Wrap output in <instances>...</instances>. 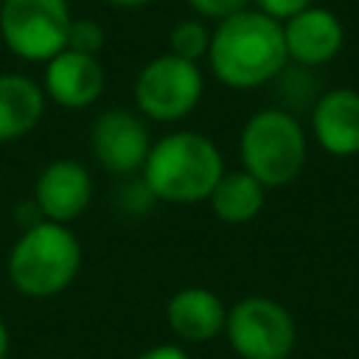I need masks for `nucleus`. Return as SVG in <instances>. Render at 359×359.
Returning <instances> with one entry per match:
<instances>
[{
    "instance_id": "f257e3e1",
    "label": "nucleus",
    "mask_w": 359,
    "mask_h": 359,
    "mask_svg": "<svg viewBox=\"0 0 359 359\" xmlns=\"http://www.w3.org/2000/svg\"><path fill=\"white\" fill-rule=\"evenodd\" d=\"M283 25L258 8L216 22L208 48L210 73L230 90H255L286 70Z\"/></svg>"
},
{
    "instance_id": "f03ea898",
    "label": "nucleus",
    "mask_w": 359,
    "mask_h": 359,
    "mask_svg": "<svg viewBox=\"0 0 359 359\" xmlns=\"http://www.w3.org/2000/svg\"><path fill=\"white\" fill-rule=\"evenodd\" d=\"M140 177L157 202L194 205L208 199L216 182L224 177V157L208 135L180 129L151 143Z\"/></svg>"
},
{
    "instance_id": "7ed1b4c3",
    "label": "nucleus",
    "mask_w": 359,
    "mask_h": 359,
    "mask_svg": "<svg viewBox=\"0 0 359 359\" xmlns=\"http://www.w3.org/2000/svg\"><path fill=\"white\" fill-rule=\"evenodd\" d=\"M81 269V244L67 224L39 222L20 230L8 252V280L22 297L62 294Z\"/></svg>"
},
{
    "instance_id": "20e7f679",
    "label": "nucleus",
    "mask_w": 359,
    "mask_h": 359,
    "mask_svg": "<svg viewBox=\"0 0 359 359\" xmlns=\"http://www.w3.org/2000/svg\"><path fill=\"white\" fill-rule=\"evenodd\" d=\"M238 154L244 171L264 188H283L306 165V132L289 109L266 107L252 112L241 126Z\"/></svg>"
},
{
    "instance_id": "39448f33",
    "label": "nucleus",
    "mask_w": 359,
    "mask_h": 359,
    "mask_svg": "<svg viewBox=\"0 0 359 359\" xmlns=\"http://www.w3.org/2000/svg\"><path fill=\"white\" fill-rule=\"evenodd\" d=\"M205 93V76L196 62L180 59L174 53H160L149 59L135 79L137 112L157 123H174L188 118Z\"/></svg>"
},
{
    "instance_id": "423d86ee",
    "label": "nucleus",
    "mask_w": 359,
    "mask_h": 359,
    "mask_svg": "<svg viewBox=\"0 0 359 359\" xmlns=\"http://www.w3.org/2000/svg\"><path fill=\"white\" fill-rule=\"evenodd\" d=\"M67 0H0V39L25 62H48L67 48Z\"/></svg>"
},
{
    "instance_id": "0eeeda50",
    "label": "nucleus",
    "mask_w": 359,
    "mask_h": 359,
    "mask_svg": "<svg viewBox=\"0 0 359 359\" xmlns=\"http://www.w3.org/2000/svg\"><path fill=\"white\" fill-rule=\"evenodd\" d=\"M224 337L241 359H289L297 342V325L278 300L250 294L227 309Z\"/></svg>"
},
{
    "instance_id": "6e6552de",
    "label": "nucleus",
    "mask_w": 359,
    "mask_h": 359,
    "mask_svg": "<svg viewBox=\"0 0 359 359\" xmlns=\"http://www.w3.org/2000/svg\"><path fill=\"white\" fill-rule=\"evenodd\" d=\"M90 149L104 171L129 177L140 171L149 157V126L140 112H132L126 107H109L90 126Z\"/></svg>"
},
{
    "instance_id": "1a4fd4ad",
    "label": "nucleus",
    "mask_w": 359,
    "mask_h": 359,
    "mask_svg": "<svg viewBox=\"0 0 359 359\" xmlns=\"http://www.w3.org/2000/svg\"><path fill=\"white\" fill-rule=\"evenodd\" d=\"M90 199H93V177L87 165L79 160H67V157L50 160L34 182V202L48 222L67 224L79 219L90 208Z\"/></svg>"
},
{
    "instance_id": "9d476101",
    "label": "nucleus",
    "mask_w": 359,
    "mask_h": 359,
    "mask_svg": "<svg viewBox=\"0 0 359 359\" xmlns=\"http://www.w3.org/2000/svg\"><path fill=\"white\" fill-rule=\"evenodd\" d=\"M280 25H283L286 56L300 67L328 65L345 45L342 20L325 6H309L306 11L294 14Z\"/></svg>"
},
{
    "instance_id": "9b49d317",
    "label": "nucleus",
    "mask_w": 359,
    "mask_h": 359,
    "mask_svg": "<svg viewBox=\"0 0 359 359\" xmlns=\"http://www.w3.org/2000/svg\"><path fill=\"white\" fill-rule=\"evenodd\" d=\"M104 67L98 56L79 53V50H59L53 59L45 62V95L65 107V109H84L95 104L104 93Z\"/></svg>"
},
{
    "instance_id": "f8f14e48",
    "label": "nucleus",
    "mask_w": 359,
    "mask_h": 359,
    "mask_svg": "<svg viewBox=\"0 0 359 359\" xmlns=\"http://www.w3.org/2000/svg\"><path fill=\"white\" fill-rule=\"evenodd\" d=\"M311 132L334 157L359 154V93L351 87L323 93L311 109Z\"/></svg>"
},
{
    "instance_id": "ddd939ff",
    "label": "nucleus",
    "mask_w": 359,
    "mask_h": 359,
    "mask_svg": "<svg viewBox=\"0 0 359 359\" xmlns=\"http://www.w3.org/2000/svg\"><path fill=\"white\" fill-rule=\"evenodd\" d=\"M165 320L171 334L182 342H210L224 331L227 306L216 292L205 286H185L171 294Z\"/></svg>"
},
{
    "instance_id": "4468645a",
    "label": "nucleus",
    "mask_w": 359,
    "mask_h": 359,
    "mask_svg": "<svg viewBox=\"0 0 359 359\" xmlns=\"http://www.w3.org/2000/svg\"><path fill=\"white\" fill-rule=\"evenodd\" d=\"M45 90L31 76L0 73V143L31 135L45 118Z\"/></svg>"
},
{
    "instance_id": "2eb2a0df",
    "label": "nucleus",
    "mask_w": 359,
    "mask_h": 359,
    "mask_svg": "<svg viewBox=\"0 0 359 359\" xmlns=\"http://www.w3.org/2000/svg\"><path fill=\"white\" fill-rule=\"evenodd\" d=\"M264 196H266V188L252 174H247L241 168V171L224 174L216 182V188L210 191L208 202H210V210H213V216L219 222H224V224H247L261 213Z\"/></svg>"
},
{
    "instance_id": "dca6fc26",
    "label": "nucleus",
    "mask_w": 359,
    "mask_h": 359,
    "mask_svg": "<svg viewBox=\"0 0 359 359\" xmlns=\"http://www.w3.org/2000/svg\"><path fill=\"white\" fill-rule=\"evenodd\" d=\"M210 34H213V31H210V28L205 25V20H199V17L180 20V22L168 31V53L199 65V59H208Z\"/></svg>"
},
{
    "instance_id": "f3484780",
    "label": "nucleus",
    "mask_w": 359,
    "mask_h": 359,
    "mask_svg": "<svg viewBox=\"0 0 359 359\" xmlns=\"http://www.w3.org/2000/svg\"><path fill=\"white\" fill-rule=\"evenodd\" d=\"M154 202H157V196L151 194L146 180L143 177H132V174L123 177V182H118V188L112 194V205L123 216H143V213L151 210Z\"/></svg>"
},
{
    "instance_id": "a211bd4d",
    "label": "nucleus",
    "mask_w": 359,
    "mask_h": 359,
    "mask_svg": "<svg viewBox=\"0 0 359 359\" xmlns=\"http://www.w3.org/2000/svg\"><path fill=\"white\" fill-rule=\"evenodd\" d=\"M104 28L95 22V20H76L70 22V34H67V48L70 50H79V53H90V56H98V50L104 48Z\"/></svg>"
},
{
    "instance_id": "6ab92c4d",
    "label": "nucleus",
    "mask_w": 359,
    "mask_h": 359,
    "mask_svg": "<svg viewBox=\"0 0 359 359\" xmlns=\"http://www.w3.org/2000/svg\"><path fill=\"white\" fill-rule=\"evenodd\" d=\"M191 11L199 17V20H213V22H222L238 11H244L250 6V0H188Z\"/></svg>"
},
{
    "instance_id": "aec40b11",
    "label": "nucleus",
    "mask_w": 359,
    "mask_h": 359,
    "mask_svg": "<svg viewBox=\"0 0 359 359\" xmlns=\"http://www.w3.org/2000/svg\"><path fill=\"white\" fill-rule=\"evenodd\" d=\"M252 3H255L258 11H264L266 17H272L278 22H286L294 14H300L309 6H314V0H252Z\"/></svg>"
},
{
    "instance_id": "412c9836",
    "label": "nucleus",
    "mask_w": 359,
    "mask_h": 359,
    "mask_svg": "<svg viewBox=\"0 0 359 359\" xmlns=\"http://www.w3.org/2000/svg\"><path fill=\"white\" fill-rule=\"evenodd\" d=\"M14 219H17L20 230H28V227H34V224L45 222V216H42V210L36 208V202H34V199L17 202V208H14Z\"/></svg>"
},
{
    "instance_id": "4be33fe9",
    "label": "nucleus",
    "mask_w": 359,
    "mask_h": 359,
    "mask_svg": "<svg viewBox=\"0 0 359 359\" xmlns=\"http://www.w3.org/2000/svg\"><path fill=\"white\" fill-rule=\"evenodd\" d=\"M135 359H191L185 348L174 345V342H160V345H151L146 348L143 353H137Z\"/></svg>"
},
{
    "instance_id": "5701e85b",
    "label": "nucleus",
    "mask_w": 359,
    "mask_h": 359,
    "mask_svg": "<svg viewBox=\"0 0 359 359\" xmlns=\"http://www.w3.org/2000/svg\"><path fill=\"white\" fill-rule=\"evenodd\" d=\"M8 342H11V337H8V325L0 320V359H6V353H8Z\"/></svg>"
},
{
    "instance_id": "b1692460",
    "label": "nucleus",
    "mask_w": 359,
    "mask_h": 359,
    "mask_svg": "<svg viewBox=\"0 0 359 359\" xmlns=\"http://www.w3.org/2000/svg\"><path fill=\"white\" fill-rule=\"evenodd\" d=\"M107 3L115 6V8H140V6H146L151 0H107Z\"/></svg>"
}]
</instances>
